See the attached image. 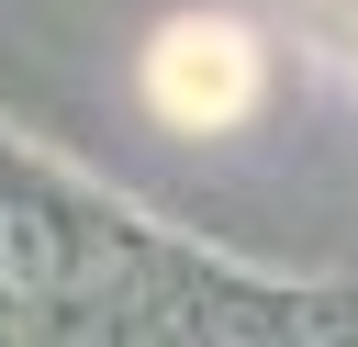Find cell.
I'll use <instances>...</instances> for the list:
<instances>
[{"mask_svg": "<svg viewBox=\"0 0 358 347\" xmlns=\"http://www.w3.org/2000/svg\"><path fill=\"white\" fill-rule=\"evenodd\" d=\"M145 90H157V112L168 123H235L246 101H257V45L235 34V22H168L157 34V56H145Z\"/></svg>", "mask_w": 358, "mask_h": 347, "instance_id": "1", "label": "cell"}]
</instances>
